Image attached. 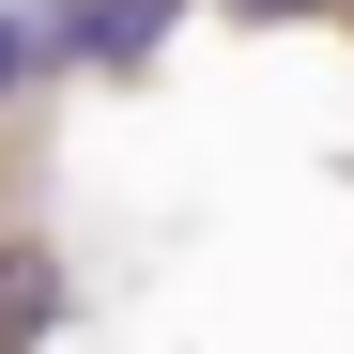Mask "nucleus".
<instances>
[{"label": "nucleus", "instance_id": "4", "mask_svg": "<svg viewBox=\"0 0 354 354\" xmlns=\"http://www.w3.org/2000/svg\"><path fill=\"white\" fill-rule=\"evenodd\" d=\"M231 16H308V0H231Z\"/></svg>", "mask_w": 354, "mask_h": 354}, {"label": "nucleus", "instance_id": "3", "mask_svg": "<svg viewBox=\"0 0 354 354\" xmlns=\"http://www.w3.org/2000/svg\"><path fill=\"white\" fill-rule=\"evenodd\" d=\"M31 77H46V31H31V0H0V108H16Z\"/></svg>", "mask_w": 354, "mask_h": 354}, {"label": "nucleus", "instance_id": "2", "mask_svg": "<svg viewBox=\"0 0 354 354\" xmlns=\"http://www.w3.org/2000/svg\"><path fill=\"white\" fill-rule=\"evenodd\" d=\"M62 324V262L46 247H0V339H46Z\"/></svg>", "mask_w": 354, "mask_h": 354}, {"label": "nucleus", "instance_id": "1", "mask_svg": "<svg viewBox=\"0 0 354 354\" xmlns=\"http://www.w3.org/2000/svg\"><path fill=\"white\" fill-rule=\"evenodd\" d=\"M169 16L185 0H31V31H46V77H139Z\"/></svg>", "mask_w": 354, "mask_h": 354}]
</instances>
